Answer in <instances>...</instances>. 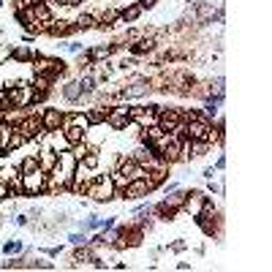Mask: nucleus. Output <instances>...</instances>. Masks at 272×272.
<instances>
[{
	"instance_id": "20e7f679",
	"label": "nucleus",
	"mask_w": 272,
	"mask_h": 272,
	"mask_svg": "<svg viewBox=\"0 0 272 272\" xmlns=\"http://www.w3.org/2000/svg\"><path fill=\"white\" fill-rule=\"evenodd\" d=\"M117 194H123V199H142V196H147L152 194V185L147 177H134V180H128V185H125L123 191H117Z\"/></svg>"
},
{
	"instance_id": "c9c22d12",
	"label": "nucleus",
	"mask_w": 272,
	"mask_h": 272,
	"mask_svg": "<svg viewBox=\"0 0 272 272\" xmlns=\"http://www.w3.org/2000/svg\"><path fill=\"white\" fill-rule=\"evenodd\" d=\"M49 3H57V6H76L74 0H49Z\"/></svg>"
},
{
	"instance_id": "dca6fc26",
	"label": "nucleus",
	"mask_w": 272,
	"mask_h": 272,
	"mask_svg": "<svg viewBox=\"0 0 272 272\" xmlns=\"http://www.w3.org/2000/svg\"><path fill=\"white\" fill-rule=\"evenodd\" d=\"M150 212H155V215H161V221H171V218L177 215V212L180 210H174V207H169L166 202H161V204H155V207H152Z\"/></svg>"
},
{
	"instance_id": "aec40b11",
	"label": "nucleus",
	"mask_w": 272,
	"mask_h": 272,
	"mask_svg": "<svg viewBox=\"0 0 272 272\" xmlns=\"http://www.w3.org/2000/svg\"><path fill=\"white\" fill-rule=\"evenodd\" d=\"M76 84H79V90H82V96H90V93L96 90V76L84 74V76L76 79Z\"/></svg>"
},
{
	"instance_id": "1a4fd4ad",
	"label": "nucleus",
	"mask_w": 272,
	"mask_h": 272,
	"mask_svg": "<svg viewBox=\"0 0 272 272\" xmlns=\"http://www.w3.org/2000/svg\"><path fill=\"white\" fill-rule=\"evenodd\" d=\"M60 134H63V139H65V142H68V147H74V144H79L84 136H87V131H82L79 125H71V123H65Z\"/></svg>"
},
{
	"instance_id": "7ed1b4c3",
	"label": "nucleus",
	"mask_w": 272,
	"mask_h": 272,
	"mask_svg": "<svg viewBox=\"0 0 272 272\" xmlns=\"http://www.w3.org/2000/svg\"><path fill=\"white\" fill-rule=\"evenodd\" d=\"M19 185H22L25 194H41V191H46V171L36 169L30 174H22L19 177Z\"/></svg>"
},
{
	"instance_id": "5701e85b",
	"label": "nucleus",
	"mask_w": 272,
	"mask_h": 272,
	"mask_svg": "<svg viewBox=\"0 0 272 272\" xmlns=\"http://www.w3.org/2000/svg\"><path fill=\"white\" fill-rule=\"evenodd\" d=\"M36 169H41V166H38V158L36 155L22 158V163H19V174H30V171H36Z\"/></svg>"
},
{
	"instance_id": "f8f14e48",
	"label": "nucleus",
	"mask_w": 272,
	"mask_h": 272,
	"mask_svg": "<svg viewBox=\"0 0 272 272\" xmlns=\"http://www.w3.org/2000/svg\"><path fill=\"white\" fill-rule=\"evenodd\" d=\"M55 163H57V152L52 150L49 144H46V147H44V152L38 155V166H41L44 171H49L52 166H55Z\"/></svg>"
},
{
	"instance_id": "ddd939ff",
	"label": "nucleus",
	"mask_w": 272,
	"mask_h": 272,
	"mask_svg": "<svg viewBox=\"0 0 272 272\" xmlns=\"http://www.w3.org/2000/svg\"><path fill=\"white\" fill-rule=\"evenodd\" d=\"M115 22H123V11L109 9V11H104V14L98 17V25H101V28H112Z\"/></svg>"
},
{
	"instance_id": "423d86ee",
	"label": "nucleus",
	"mask_w": 272,
	"mask_h": 272,
	"mask_svg": "<svg viewBox=\"0 0 272 272\" xmlns=\"http://www.w3.org/2000/svg\"><path fill=\"white\" fill-rule=\"evenodd\" d=\"M106 125H112L115 131H123L125 125H131V117H128V106H112L106 112Z\"/></svg>"
},
{
	"instance_id": "c756f323",
	"label": "nucleus",
	"mask_w": 272,
	"mask_h": 272,
	"mask_svg": "<svg viewBox=\"0 0 272 272\" xmlns=\"http://www.w3.org/2000/svg\"><path fill=\"white\" fill-rule=\"evenodd\" d=\"M11 49H14L11 44H0V63H3V60H9V57H11Z\"/></svg>"
},
{
	"instance_id": "b1692460",
	"label": "nucleus",
	"mask_w": 272,
	"mask_h": 272,
	"mask_svg": "<svg viewBox=\"0 0 272 272\" xmlns=\"http://www.w3.org/2000/svg\"><path fill=\"white\" fill-rule=\"evenodd\" d=\"M144 36H147V33H144V30H139V28H131V30H125L123 41H125V46H134L136 41H142Z\"/></svg>"
},
{
	"instance_id": "cd10ccee",
	"label": "nucleus",
	"mask_w": 272,
	"mask_h": 272,
	"mask_svg": "<svg viewBox=\"0 0 272 272\" xmlns=\"http://www.w3.org/2000/svg\"><path fill=\"white\" fill-rule=\"evenodd\" d=\"M38 3H46V0H17L14 11H22V9H30V6H38Z\"/></svg>"
},
{
	"instance_id": "f704fd0d",
	"label": "nucleus",
	"mask_w": 272,
	"mask_h": 272,
	"mask_svg": "<svg viewBox=\"0 0 272 272\" xmlns=\"http://www.w3.org/2000/svg\"><path fill=\"white\" fill-rule=\"evenodd\" d=\"M14 223H17V226H28V218H25V215H17Z\"/></svg>"
},
{
	"instance_id": "c85d7f7f",
	"label": "nucleus",
	"mask_w": 272,
	"mask_h": 272,
	"mask_svg": "<svg viewBox=\"0 0 272 272\" xmlns=\"http://www.w3.org/2000/svg\"><path fill=\"white\" fill-rule=\"evenodd\" d=\"M90 147H87V144H84V139H82V142H79V144H74V147H71V152H74V158H76V161H79V158H82L84 155V152H87Z\"/></svg>"
},
{
	"instance_id": "f3484780",
	"label": "nucleus",
	"mask_w": 272,
	"mask_h": 272,
	"mask_svg": "<svg viewBox=\"0 0 272 272\" xmlns=\"http://www.w3.org/2000/svg\"><path fill=\"white\" fill-rule=\"evenodd\" d=\"M14 134V125L0 123V155H6V147H9V139Z\"/></svg>"
},
{
	"instance_id": "58836bf2",
	"label": "nucleus",
	"mask_w": 272,
	"mask_h": 272,
	"mask_svg": "<svg viewBox=\"0 0 272 272\" xmlns=\"http://www.w3.org/2000/svg\"><path fill=\"white\" fill-rule=\"evenodd\" d=\"M212 174H215V169H204V171H202L204 180H212Z\"/></svg>"
},
{
	"instance_id": "a878e982",
	"label": "nucleus",
	"mask_w": 272,
	"mask_h": 272,
	"mask_svg": "<svg viewBox=\"0 0 272 272\" xmlns=\"http://www.w3.org/2000/svg\"><path fill=\"white\" fill-rule=\"evenodd\" d=\"M106 112H109V109H104V106H101V109H87L84 115H87L90 125H101V123L106 120Z\"/></svg>"
},
{
	"instance_id": "9b49d317",
	"label": "nucleus",
	"mask_w": 272,
	"mask_h": 272,
	"mask_svg": "<svg viewBox=\"0 0 272 272\" xmlns=\"http://www.w3.org/2000/svg\"><path fill=\"white\" fill-rule=\"evenodd\" d=\"M30 11H33V19H36L38 25H44V28L52 22V19H55V17H52V11H49V6H46V3L30 6Z\"/></svg>"
},
{
	"instance_id": "79ce46f5",
	"label": "nucleus",
	"mask_w": 272,
	"mask_h": 272,
	"mask_svg": "<svg viewBox=\"0 0 272 272\" xmlns=\"http://www.w3.org/2000/svg\"><path fill=\"white\" fill-rule=\"evenodd\" d=\"M74 3H82V0H74Z\"/></svg>"
},
{
	"instance_id": "ea45409f",
	"label": "nucleus",
	"mask_w": 272,
	"mask_h": 272,
	"mask_svg": "<svg viewBox=\"0 0 272 272\" xmlns=\"http://www.w3.org/2000/svg\"><path fill=\"white\" fill-rule=\"evenodd\" d=\"M139 6H142V9H150V6H155V0H139Z\"/></svg>"
},
{
	"instance_id": "e433bc0d",
	"label": "nucleus",
	"mask_w": 272,
	"mask_h": 272,
	"mask_svg": "<svg viewBox=\"0 0 272 272\" xmlns=\"http://www.w3.org/2000/svg\"><path fill=\"white\" fill-rule=\"evenodd\" d=\"M215 169H226V158H223V155L215 161Z\"/></svg>"
},
{
	"instance_id": "473e14b6",
	"label": "nucleus",
	"mask_w": 272,
	"mask_h": 272,
	"mask_svg": "<svg viewBox=\"0 0 272 272\" xmlns=\"http://www.w3.org/2000/svg\"><path fill=\"white\" fill-rule=\"evenodd\" d=\"M9 196H11L9 185H6V183H0V199H9Z\"/></svg>"
},
{
	"instance_id": "4468645a",
	"label": "nucleus",
	"mask_w": 272,
	"mask_h": 272,
	"mask_svg": "<svg viewBox=\"0 0 272 272\" xmlns=\"http://www.w3.org/2000/svg\"><path fill=\"white\" fill-rule=\"evenodd\" d=\"M128 49L134 52V55H147V52L155 49V38H152V36H144L142 41H136L134 46H128Z\"/></svg>"
},
{
	"instance_id": "2f4dec72",
	"label": "nucleus",
	"mask_w": 272,
	"mask_h": 272,
	"mask_svg": "<svg viewBox=\"0 0 272 272\" xmlns=\"http://www.w3.org/2000/svg\"><path fill=\"white\" fill-rule=\"evenodd\" d=\"M115 226H117L115 218H106V221H101V229H104V231H109V229H115Z\"/></svg>"
},
{
	"instance_id": "0eeeda50",
	"label": "nucleus",
	"mask_w": 272,
	"mask_h": 272,
	"mask_svg": "<svg viewBox=\"0 0 272 272\" xmlns=\"http://www.w3.org/2000/svg\"><path fill=\"white\" fill-rule=\"evenodd\" d=\"M204 202H207V194H202V191H188V196H185V204H183V212H188L191 218H196L199 212L204 210Z\"/></svg>"
},
{
	"instance_id": "393cba45",
	"label": "nucleus",
	"mask_w": 272,
	"mask_h": 272,
	"mask_svg": "<svg viewBox=\"0 0 272 272\" xmlns=\"http://www.w3.org/2000/svg\"><path fill=\"white\" fill-rule=\"evenodd\" d=\"M142 6L134 3V6H128V9H123V22H136L139 17H142Z\"/></svg>"
},
{
	"instance_id": "6e6552de",
	"label": "nucleus",
	"mask_w": 272,
	"mask_h": 272,
	"mask_svg": "<svg viewBox=\"0 0 272 272\" xmlns=\"http://www.w3.org/2000/svg\"><path fill=\"white\" fill-rule=\"evenodd\" d=\"M17 131H19V134H25V139H38L44 128H41L38 115H30V117H22V120L17 123Z\"/></svg>"
},
{
	"instance_id": "a211bd4d",
	"label": "nucleus",
	"mask_w": 272,
	"mask_h": 272,
	"mask_svg": "<svg viewBox=\"0 0 272 272\" xmlns=\"http://www.w3.org/2000/svg\"><path fill=\"white\" fill-rule=\"evenodd\" d=\"M98 161H101V158H98V152H96V150H87L82 158H79V163H82V166L87 169V171L98 169Z\"/></svg>"
},
{
	"instance_id": "2eb2a0df",
	"label": "nucleus",
	"mask_w": 272,
	"mask_h": 272,
	"mask_svg": "<svg viewBox=\"0 0 272 272\" xmlns=\"http://www.w3.org/2000/svg\"><path fill=\"white\" fill-rule=\"evenodd\" d=\"M185 196H188V191H171V194H166V199H163V202L169 204V207H174V210H180L183 204H185Z\"/></svg>"
},
{
	"instance_id": "f257e3e1",
	"label": "nucleus",
	"mask_w": 272,
	"mask_h": 272,
	"mask_svg": "<svg viewBox=\"0 0 272 272\" xmlns=\"http://www.w3.org/2000/svg\"><path fill=\"white\" fill-rule=\"evenodd\" d=\"M84 194L93 196L96 202H112V199L117 196V188H115V180H112V174H98L93 177L87 183V188H84Z\"/></svg>"
},
{
	"instance_id": "412c9836",
	"label": "nucleus",
	"mask_w": 272,
	"mask_h": 272,
	"mask_svg": "<svg viewBox=\"0 0 272 272\" xmlns=\"http://www.w3.org/2000/svg\"><path fill=\"white\" fill-rule=\"evenodd\" d=\"M63 98H65V101H71V104L79 101V98H82V90H79V84H76V82H68V84H65V87H63Z\"/></svg>"
},
{
	"instance_id": "9d476101",
	"label": "nucleus",
	"mask_w": 272,
	"mask_h": 272,
	"mask_svg": "<svg viewBox=\"0 0 272 272\" xmlns=\"http://www.w3.org/2000/svg\"><path fill=\"white\" fill-rule=\"evenodd\" d=\"M46 33H49V36H55V38H60V36H71V33H76V28H74V25H68L65 19H60V22H57V19H52V22L46 25Z\"/></svg>"
},
{
	"instance_id": "4c0bfd02",
	"label": "nucleus",
	"mask_w": 272,
	"mask_h": 272,
	"mask_svg": "<svg viewBox=\"0 0 272 272\" xmlns=\"http://www.w3.org/2000/svg\"><path fill=\"white\" fill-rule=\"evenodd\" d=\"M207 191H210V194H221V185H215V183L210 180V188Z\"/></svg>"
},
{
	"instance_id": "7c9ffc66",
	"label": "nucleus",
	"mask_w": 272,
	"mask_h": 272,
	"mask_svg": "<svg viewBox=\"0 0 272 272\" xmlns=\"http://www.w3.org/2000/svg\"><path fill=\"white\" fill-rule=\"evenodd\" d=\"M68 242H71V245H84V242H87V237H84V234H71Z\"/></svg>"
},
{
	"instance_id": "a19ab883",
	"label": "nucleus",
	"mask_w": 272,
	"mask_h": 272,
	"mask_svg": "<svg viewBox=\"0 0 272 272\" xmlns=\"http://www.w3.org/2000/svg\"><path fill=\"white\" fill-rule=\"evenodd\" d=\"M65 49H68V52H79L82 46H79V44H65Z\"/></svg>"
},
{
	"instance_id": "f03ea898",
	"label": "nucleus",
	"mask_w": 272,
	"mask_h": 272,
	"mask_svg": "<svg viewBox=\"0 0 272 272\" xmlns=\"http://www.w3.org/2000/svg\"><path fill=\"white\" fill-rule=\"evenodd\" d=\"M152 90V84H150V79H144V76H131L128 79V84L117 93L120 96V101H134V98H142V96H147V93Z\"/></svg>"
},
{
	"instance_id": "72a5a7b5",
	"label": "nucleus",
	"mask_w": 272,
	"mask_h": 272,
	"mask_svg": "<svg viewBox=\"0 0 272 272\" xmlns=\"http://www.w3.org/2000/svg\"><path fill=\"white\" fill-rule=\"evenodd\" d=\"M177 188H180L177 183H169V185H163V194H171V191H177Z\"/></svg>"
},
{
	"instance_id": "6ab92c4d",
	"label": "nucleus",
	"mask_w": 272,
	"mask_h": 272,
	"mask_svg": "<svg viewBox=\"0 0 272 272\" xmlns=\"http://www.w3.org/2000/svg\"><path fill=\"white\" fill-rule=\"evenodd\" d=\"M11 60H19V63H28V60H36V55L28 49V46H17L11 49Z\"/></svg>"
},
{
	"instance_id": "37998d69",
	"label": "nucleus",
	"mask_w": 272,
	"mask_h": 272,
	"mask_svg": "<svg viewBox=\"0 0 272 272\" xmlns=\"http://www.w3.org/2000/svg\"><path fill=\"white\" fill-rule=\"evenodd\" d=\"M0 6H3V0H0Z\"/></svg>"
},
{
	"instance_id": "4be33fe9",
	"label": "nucleus",
	"mask_w": 272,
	"mask_h": 272,
	"mask_svg": "<svg viewBox=\"0 0 272 272\" xmlns=\"http://www.w3.org/2000/svg\"><path fill=\"white\" fill-rule=\"evenodd\" d=\"M96 25H98V17L96 14H82V17L76 19L74 28L76 30H90V28H96Z\"/></svg>"
},
{
	"instance_id": "bb28decb",
	"label": "nucleus",
	"mask_w": 272,
	"mask_h": 272,
	"mask_svg": "<svg viewBox=\"0 0 272 272\" xmlns=\"http://www.w3.org/2000/svg\"><path fill=\"white\" fill-rule=\"evenodd\" d=\"M19 250H22V242H17V240H11V242L3 245V253L6 256H14V253H19Z\"/></svg>"
},
{
	"instance_id": "39448f33",
	"label": "nucleus",
	"mask_w": 272,
	"mask_h": 272,
	"mask_svg": "<svg viewBox=\"0 0 272 272\" xmlns=\"http://www.w3.org/2000/svg\"><path fill=\"white\" fill-rule=\"evenodd\" d=\"M36 115H38V120H41V128L46 131V134H55V131H60L65 112H60V109H38Z\"/></svg>"
}]
</instances>
